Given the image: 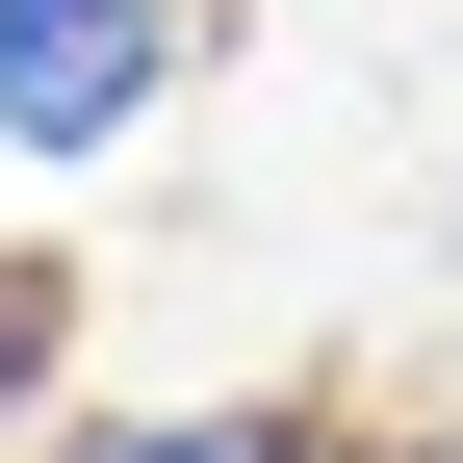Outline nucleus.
<instances>
[{"mask_svg":"<svg viewBox=\"0 0 463 463\" xmlns=\"http://www.w3.org/2000/svg\"><path fill=\"white\" fill-rule=\"evenodd\" d=\"M181 103V0H0V155L103 181V155Z\"/></svg>","mask_w":463,"mask_h":463,"instance_id":"obj_1","label":"nucleus"},{"mask_svg":"<svg viewBox=\"0 0 463 463\" xmlns=\"http://www.w3.org/2000/svg\"><path fill=\"white\" fill-rule=\"evenodd\" d=\"M52 463H335L309 386H258V412H78ZM361 463H438V438H361Z\"/></svg>","mask_w":463,"mask_h":463,"instance_id":"obj_2","label":"nucleus"}]
</instances>
